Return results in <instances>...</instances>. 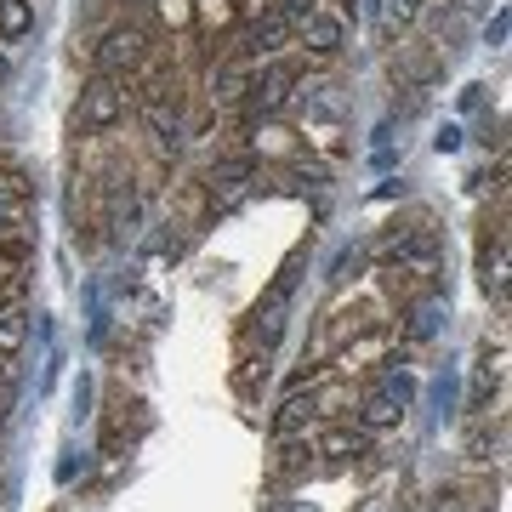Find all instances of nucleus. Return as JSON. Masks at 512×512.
Here are the masks:
<instances>
[{"label":"nucleus","instance_id":"f257e3e1","mask_svg":"<svg viewBox=\"0 0 512 512\" xmlns=\"http://www.w3.org/2000/svg\"><path fill=\"white\" fill-rule=\"evenodd\" d=\"M126 103H131V86H126V80L97 74L92 86L80 92V103H74V131H80V137H103L109 126H120Z\"/></svg>","mask_w":512,"mask_h":512},{"label":"nucleus","instance_id":"f03ea898","mask_svg":"<svg viewBox=\"0 0 512 512\" xmlns=\"http://www.w3.org/2000/svg\"><path fill=\"white\" fill-rule=\"evenodd\" d=\"M148 57V29L143 23H114L109 35L97 40V69L114 74V80H126V74L143 69Z\"/></svg>","mask_w":512,"mask_h":512},{"label":"nucleus","instance_id":"7ed1b4c3","mask_svg":"<svg viewBox=\"0 0 512 512\" xmlns=\"http://www.w3.org/2000/svg\"><path fill=\"white\" fill-rule=\"evenodd\" d=\"M291 92H296V63H291V57H274V63H268V69H256V80H251V109L256 114H274V109L291 103Z\"/></svg>","mask_w":512,"mask_h":512},{"label":"nucleus","instance_id":"20e7f679","mask_svg":"<svg viewBox=\"0 0 512 512\" xmlns=\"http://www.w3.org/2000/svg\"><path fill=\"white\" fill-rule=\"evenodd\" d=\"M291 35L302 40L308 52H319V57H336V52H342V40H348V23L336 18V12H325V6H313V12H308L302 23H296Z\"/></svg>","mask_w":512,"mask_h":512},{"label":"nucleus","instance_id":"39448f33","mask_svg":"<svg viewBox=\"0 0 512 512\" xmlns=\"http://www.w3.org/2000/svg\"><path fill=\"white\" fill-rule=\"evenodd\" d=\"M365 444H370L365 427H319L308 450L313 456H325V461H348V456H365Z\"/></svg>","mask_w":512,"mask_h":512},{"label":"nucleus","instance_id":"423d86ee","mask_svg":"<svg viewBox=\"0 0 512 512\" xmlns=\"http://www.w3.org/2000/svg\"><path fill=\"white\" fill-rule=\"evenodd\" d=\"M245 183H251V160H222V165H211L205 194H211V205H234L245 194Z\"/></svg>","mask_w":512,"mask_h":512},{"label":"nucleus","instance_id":"0eeeda50","mask_svg":"<svg viewBox=\"0 0 512 512\" xmlns=\"http://www.w3.org/2000/svg\"><path fill=\"white\" fill-rule=\"evenodd\" d=\"M143 126H148V137H154V148H177V137H183V120H177V103H165V97H148V109H143Z\"/></svg>","mask_w":512,"mask_h":512},{"label":"nucleus","instance_id":"6e6552de","mask_svg":"<svg viewBox=\"0 0 512 512\" xmlns=\"http://www.w3.org/2000/svg\"><path fill=\"white\" fill-rule=\"evenodd\" d=\"M285 40H291V18H285V12L274 6L268 18H256V23H251V35H245V52H251V57H262V52H279Z\"/></svg>","mask_w":512,"mask_h":512},{"label":"nucleus","instance_id":"1a4fd4ad","mask_svg":"<svg viewBox=\"0 0 512 512\" xmlns=\"http://www.w3.org/2000/svg\"><path fill=\"white\" fill-rule=\"evenodd\" d=\"M35 35V6L29 0H0V46H18Z\"/></svg>","mask_w":512,"mask_h":512},{"label":"nucleus","instance_id":"9d476101","mask_svg":"<svg viewBox=\"0 0 512 512\" xmlns=\"http://www.w3.org/2000/svg\"><path fill=\"white\" fill-rule=\"evenodd\" d=\"M399 416H404V399H393V393H370V399L359 404V427H365V433L399 427Z\"/></svg>","mask_w":512,"mask_h":512},{"label":"nucleus","instance_id":"9b49d317","mask_svg":"<svg viewBox=\"0 0 512 512\" xmlns=\"http://www.w3.org/2000/svg\"><path fill=\"white\" fill-rule=\"evenodd\" d=\"M251 80H256V63L251 57H234V63H228V69H217V103H239V97L251 92Z\"/></svg>","mask_w":512,"mask_h":512},{"label":"nucleus","instance_id":"f8f14e48","mask_svg":"<svg viewBox=\"0 0 512 512\" xmlns=\"http://www.w3.org/2000/svg\"><path fill=\"white\" fill-rule=\"evenodd\" d=\"M23 348H29V313L0 308V359H18Z\"/></svg>","mask_w":512,"mask_h":512},{"label":"nucleus","instance_id":"ddd939ff","mask_svg":"<svg viewBox=\"0 0 512 512\" xmlns=\"http://www.w3.org/2000/svg\"><path fill=\"white\" fill-rule=\"evenodd\" d=\"M308 410L313 416H325V421H336V416H348L353 410V387H319V393H308Z\"/></svg>","mask_w":512,"mask_h":512},{"label":"nucleus","instance_id":"4468645a","mask_svg":"<svg viewBox=\"0 0 512 512\" xmlns=\"http://www.w3.org/2000/svg\"><path fill=\"white\" fill-rule=\"evenodd\" d=\"M302 421H308V399H285V404H279V416H274V433H279V439H291Z\"/></svg>","mask_w":512,"mask_h":512},{"label":"nucleus","instance_id":"2eb2a0df","mask_svg":"<svg viewBox=\"0 0 512 512\" xmlns=\"http://www.w3.org/2000/svg\"><path fill=\"white\" fill-rule=\"evenodd\" d=\"M416 18H421V0H387V23L393 29H410Z\"/></svg>","mask_w":512,"mask_h":512},{"label":"nucleus","instance_id":"dca6fc26","mask_svg":"<svg viewBox=\"0 0 512 512\" xmlns=\"http://www.w3.org/2000/svg\"><path fill=\"white\" fill-rule=\"evenodd\" d=\"M279 12H285V18H291V29H296V23H302V18H308V12H313V0H285Z\"/></svg>","mask_w":512,"mask_h":512},{"label":"nucleus","instance_id":"f3484780","mask_svg":"<svg viewBox=\"0 0 512 512\" xmlns=\"http://www.w3.org/2000/svg\"><path fill=\"white\" fill-rule=\"evenodd\" d=\"M490 12V0H456V18H484Z\"/></svg>","mask_w":512,"mask_h":512},{"label":"nucleus","instance_id":"a211bd4d","mask_svg":"<svg viewBox=\"0 0 512 512\" xmlns=\"http://www.w3.org/2000/svg\"><path fill=\"white\" fill-rule=\"evenodd\" d=\"M0 291H12V256L0 251Z\"/></svg>","mask_w":512,"mask_h":512},{"label":"nucleus","instance_id":"6ab92c4d","mask_svg":"<svg viewBox=\"0 0 512 512\" xmlns=\"http://www.w3.org/2000/svg\"><path fill=\"white\" fill-rule=\"evenodd\" d=\"M353 12H359V0H336V18H342V23H348Z\"/></svg>","mask_w":512,"mask_h":512},{"label":"nucleus","instance_id":"aec40b11","mask_svg":"<svg viewBox=\"0 0 512 512\" xmlns=\"http://www.w3.org/2000/svg\"><path fill=\"white\" fill-rule=\"evenodd\" d=\"M6 74H12V63H6V52H0V86H6Z\"/></svg>","mask_w":512,"mask_h":512}]
</instances>
